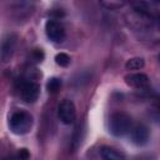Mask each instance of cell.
Returning a JSON list of instances; mask_svg holds the SVG:
<instances>
[{"label":"cell","instance_id":"cell-8","mask_svg":"<svg viewBox=\"0 0 160 160\" xmlns=\"http://www.w3.org/2000/svg\"><path fill=\"white\" fill-rule=\"evenodd\" d=\"M125 81L128 85L135 89H139V90H144L149 86V78L141 72H135V74H130L125 76Z\"/></svg>","mask_w":160,"mask_h":160},{"label":"cell","instance_id":"cell-17","mask_svg":"<svg viewBox=\"0 0 160 160\" xmlns=\"http://www.w3.org/2000/svg\"><path fill=\"white\" fill-rule=\"evenodd\" d=\"M2 160H19L18 156H8V158H4Z\"/></svg>","mask_w":160,"mask_h":160},{"label":"cell","instance_id":"cell-14","mask_svg":"<svg viewBox=\"0 0 160 160\" xmlns=\"http://www.w3.org/2000/svg\"><path fill=\"white\" fill-rule=\"evenodd\" d=\"M102 6H105L106 9H110V10H115V9H119L124 5V1H101L100 2Z\"/></svg>","mask_w":160,"mask_h":160},{"label":"cell","instance_id":"cell-10","mask_svg":"<svg viewBox=\"0 0 160 160\" xmlns=\"http://www.w3.org/2000/svg\"><path fill=\"white\" fill-rule=\"evenodd\" d=\"M144 65H145V61H144L142 58H131V59H129V60L126 61L125 68H126V70H129V71H135V70L142 69Z\"/></svg>","mask_w":160,"mask_h":160},{"label":"cell","instance_id":"cell-15","mask_svg":"<svg viewBox=\"0 0 160 160\" xmlns=\"http://www.w3.org/2000/svg\"><path fill=\"white\" fill-rule=\"evenodd\" d=\"M30 158V154L26 149H20L19 152H18V159L19 160H29Z\"/></svg>","mask_w":160,"mask_h":160},{"label":"cell","instance_id":"cell-9","mask_svg":"<svg viewBox=\"0 0 160 160\" xmlns=\"http://www.w3.org/2000/svg\"><path fill=\"white\" fill-rule=\"evenodd\" d=\"M100 155L102 160H125L124 154L111 146H102L100 149Z\"/></svg>","mask_w":160,"mask_h":160},{"label":"cell","instance_id":"cell-3","mask_svg":"<svg viewBox=\"0 0 160 160\" xmlns=\"http://www.w3.org/2000/svg\"><path fill=\"white\" fill-rule=\"evenodd\" d=\"M16 90L25 102H34L40 95V86L31 79H19L16 81Z\"/></svg>","mask_w":160,"mask_h":160},{"label":"cell","instance_id":"cell-2","mask_svg":"<svg viewBox=\"0 0 160 160\" xmlns=\"http://www.w3.org/2000/svg\"><path fill=\"white\" fill-rule=\"evenodd\" d=\"M132 128V121L130 115L124 111H116L110 115L109 130L114 136H122L130 131Z\"/></svg>","mask_w":160,"mask_h":160},{"label":"cell","instance_id":"cell-5","mask_svg":"<svg viewBox=\"0 0 160 160\" xmlns=\"http://www.w3.org/2000/svg\"><path fill=\"white\" fill-rule=\"evenodd\" d=\"M45 32L50 41L52 42H62L65 40V28L58 20H48L45 24Z\"/></svg>","mask_w":160,"mask_h":160},{"label":"cell","instance_id":"cell-16","mask_svg":"<svg viewBox=\"0 0 160 160\" xmlns=\"http://www.w3.org/2000/svg\"><path fill=\"white\" fill-rule=\"evenodd\" d=\"M34 56H35V59H36V61H41V59H42V56H44V54H42V51H41V50H39V49H36V50L34 51Z\"/></svg>","mask_w":160,"mask_h":160},{"label":"cell","instance_id":"cell-18","mask_svg":"<svg viewBox=\"0 0 160 160\" xmlns=\"http://www.w3.org/2000/svg\"><path fill=\"white\" fill-rule=\"evenodd\" d=\"M138 160H148V159H138Z\"/></svg>","mask_w":160,"mask_h":160},{"label":"cell","instance_id":"cell-1","mask_svg":"<svg viewBox=\"0 0 160 160\" xmlns=\"http://www.w3.org/2000/svg\"><path fill=\"white\" fill-rule=\"evenodd\" d=\"M9 128L16 135H25L32 128V116L24 110H18L9 119Z\"/></svg>","mask_w":160,"mask_h":160},{"label":"cell","instance_id":"cell-7","mask_svg":"<svg viewBox=\"0 0 160 160\" xmlns=\"http://www.w3.org/2000/svg\"><path fill=\"white\" fill-rule=\"evenodd\" d=\"M129 132H130L131 141L136 145H144L149 140V130L142 124H138V125L132 126Z\"/></svg>","mask_w":160,"mask_h":160},{"label":"cell","instance_id":"cell-12","mask_svg":"<svg viewBox=\"0 0 160 160\" xmlns=\"http://www.w3.org/2000/svg\"><path fill=\"white\" fill-rule=\"evenodd\" d=\"M55 62L60 66H68L70 64V56L65 52H59L55 56Z\"/></svg>","mask_w":160,"mask_h":160},{"label":"cell","instance_id":"cell-4","mask_svg":"<svg viewBox=\"0 0 160 160\" xmlns=\"http://www.w3.org/2000/svg\"><path fill=\"white\" fill-rule=\"evenodd\" d=\"M18 40L19 38L15 32H8L0 39V59L4 62L11 60L18 45Z\"/></svg>","mask_w":160,"mask_h":160},{"label":"cell","instance_id":"cell-6","mask_svg":"<svg viewBox=\"0 0 160 160\" xmlns=\"http://www.w3.org/2000/svg\"><path fill=\"white\" fill-rule=\"evenodd\" d=\"M58 116L60 121L64 122L65 125L72 124L76 119V109L74 102L69 99H64L58 106Z\"/></svg>","mask_w":160,"mask_h":160},{"label":"cell","instance_id":"cell-11","mask_svg":"<svg viewBox=\"0 0 160 160\" xmlns=\"http://www.w3.org/2000/svg\"><path fill=\"white\" fill-rule=\"evenodd\" d=\"M60 88H61V80L60 79H58V78L49 79V81L46 84V89H48L49 92L55 94V92H58L60 90Z\"/></svg>","mask_w":160,"mask_h":160},{"label":"cell","instance_id":"cell-13","mask_svg":"<svg viewBox=\"0 0 160 160\" xmlns=\"http://www.w3.org/2000/svg\"><path fill=\"white\" fill-rule=\"evenodd\" d=\"M80 131H81V126L79 125V126L75 129V132H74V136H72V141H71V149H72L74 151L78 149V146H79V145H80V142H81Z\"/></svg>","mask_w":160,"mask_h":160}]
</instances>
